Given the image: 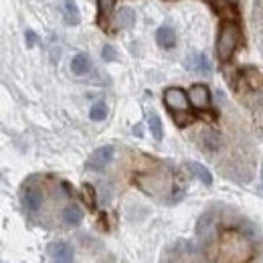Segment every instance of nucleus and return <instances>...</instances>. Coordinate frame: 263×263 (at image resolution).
I'll list each match as a JSON object with an SVG mask.
<instances>
[{
  "label": "nucleus",
  "mask_w": 263,
  "mask_h": 263,
  "mask_svg": "<svg viewBox=\"0 0 263 263\" xmlns=\"http://www.w3.org/2000/svg\"><path fill=\"white\" fill-rule=\"evenodd\" d=\"M239 43H241L239 27L235 23H231V21L223 23V27L219 31V39H217V55H219V59L221 61H229L233 57V53L237 51Z\"/></svg>",
  "instance_id": "f257e3e1"
},
{
  "label": "nucleus",
  "mask_w": 263,
  "mask_h": 263,
  "mask_svg": "<svg viewBox=\"0 0 263 263\" xmlns=\"http://www.w3.org/2000/svg\"><path fill=\"white\" fill-rule=\"evenodd\" d=\"M197 239L200 245H211L217 241V219L213 215V211L204 213L197 223Z\"/></svg>",
  "instance_id": "f03ea898"
},
{
  "label": "nucleus",
  "mask_w": 263,
  "mask_h": 263,
  "mask_svg": "<svg viewBox=\"0 0 263 263\" xmlns=\"http://www.w3.org/2000/svg\"><path fill=\"white\" fill-rule=\"evenodd\" d=\"M189 93L180 87H168L164 91V105L170 109V114L174 111H189Z\"/></svg>",
  "instance_id": "7ed1b4c3"
},
{
  "label": "nucleus",
  "mask_w": 263,
  "mask_h": 263,
  "mask_svg": "<svg viewBox=\"0 0 263 263\" xmlns=\"http://www.w3.org/2000/svg\"><path fill=\"white\" fill-rule=\"evenodd\" d=\"M43 200H45L43 191H41L39 186H33V184H27V186L23 189V193H21V202H23V206H25L29 213L39 211V209L43 206Z\"/></svg>",
  "instance_id": "20e7f679"
},
{
  "label": "nucleus",
  "mask_w": 263,
  "mask_h": 263,
  "mask_svg": "<svg viewBox=\"0 0 263 263\" xmlns=\"http://www.w3.org/2000/svg\"><path fill=\"white\" fill-rule=\"evenodd\" d=\"M111 158H114V146H101L87 158L85 166L89 170H103L105 166L111 162Z\"/></svg>",
  "instance_id": "39448f33"
},
{
  "label": "nucleus",
  "mask_w": 263,
  "mask_h": 263,
  "mask_svg": "<svg viewBox=\"0 0 263 263\" xmlns=\"http://www.w3.org/2000/svg\"><path fill=\"white\" fill-rule=\"evenodd\" d=\"M189 101H191V105L195 109H206L211 105V91H209V87L202 85V83L193 85L189 89Z\"/></svg>",
  "instance_id": "423d86ee"
},
{
  "label": "nucleus",
  "mask_w": 263,
  "mask_h": 263,
  "mask_svg": "<svg viewBox=\"0 0 263 263\" xmlns=\"http://www.w3.org/2000/svg\"><path fill=\"white\" fill-rule=\"evenodd\" d=\"M49 257L53 263H73L75 255H73V247L69 243L59 241V243L49 245Z\"/></svg>",
  "instance_id": "0eeeda50"
},
{
  "label": "nucleus",
  "mask_w": 263,
  "mask_h": 263,
  "mask_svg": "<svg viewBox=\"0 0 263 263\" xmlns=\"http://www.w3.org/2000/svg\"><path fill=\"white\" fill-rule=\"evenodd\" d=\"M184 67L189 71H193V73H200V75H209L213 71V65H211V61H209V57L204 53H195V55L186 57Z\"/></svg>",
  "instance_id": "6e6552de"
},
{
  "label": "nucleus",
  "mask_w": 263,
  "mask_h": 263,
  "mask_svg": "<svg viewBox=\"0 0 263 263\" xmlns=\"http://www.w3.org/2000/svg\"><path fill=\"white\" fill-rule=\"evenodd\" d=\"M156 43L162 49H172L176 45V33H174V29L168 27V25L158 27V31H156Z\"/></svg>",
  "instance_id": "1a4fd4ad"
},
{
  "label": "nucleus",
  "mask_w": 263,
  "mask_h": 263,
  "mask_svg": "<svg viewBox=\"0 0 263 263\" xmlns=\"http://www.w3.org/2000/svg\"><path fill=\"white\" fill-rule=\"evenodd\" d=\"M186 168H189V172H191L197 180H200L204 186H211V184H213V174H211V170H209L206 166L198 164V162H189Z\"/></svg>",
  "instance_id": "9d476101"
},
{
  "label": "nucleus",
  "mask_w": 263,
  "mask_h": 263,
  "mask_svg": "<svg viewBox=\"0 0 263 263\" xmlns=\"http://www.w3.org/2000/svg\"><path fill=\"white\" fill-rule=\"evenodd\" d=\"M61 219H63V223H65V225L75 227V225H79V223L83 221V211H81L77 204H69V206L63 209Z\"/></svg>",
  "instance_id": "9b49d317"
},
{
  "label": "nucleus",
  "mask_w": 263,
  "mask_h": 263,
  "mask_svg": "<svg viewBox=\"0 0 263 263\" xmlns=\"http://www.w3.org/2000/svg\"><path fill=\"white\" fill-rule=\"evenodd\" d=\"M63 18L69 27L79 25V8H77L75 0H63Z\"/></svg>",
  "instance_id": "f8f14e48"
},
{
  "label": "nucleus",
  "mask_w": 263,
  "mask_h": 263,
  "mask_svg": "<svg viewBox=\"0 0 263 263\" xmlns=\"http://www.w3.org/2000/svg\"><path fill=\"white\" fill-rule=\"evenodd\" d=\"M134 21H136V14H134V10L128 8V6L120 8V10L116 12V16H114V23H116L120 29H130L132 25H134Z\"/></svg>",
  "instance_id": "ddd939ff"
},
{
  "label": "nucleus",
  "mask_w": 263,
  "mask_h": 263,
  "mask_svg": "<svg viewBox=\"0 0 263 263\" xmlns=\"http://www.w3.org/2000/svg\"><path fill=\"white\" fill-rule=\"evenodd\" d=\"M89 69H91V63H89V57L85 53H79L71 59V71L75 75H85V73H89Z\"/></svg>",
  "instance_id": "4468645a"
},
{
  "label": "nucleus",
  "mask_w": 263,
  "mask_h": 263,
  "mask_svg": "<svg viewBox=\"0 0 263 263\" xmlns=\"http://www.w3.org/2000/svg\"><path fill=\"white\" fill-rule=\"evenodd\" d=\"M148 126H150V132L154 136V140H162L164 138V128H162V120L156 116V114H148Z\"/></svg>",
  "instance_id": "2eb2a0df"
},
{
  "label": "nucleus",
  "mask_w": 263,
  "mask_h": 263,
  "mask_svg": "<svg viewBox=\"0 0 263 263\" xmlns=\"http://www.w3.org/2000/svg\"><path fill=\"white\" fill-rule=\"evenodd\" d=\"M243 79L247 81V85H249L251 89H257L259 85H263V75L257 71V69H245Z\"/></svg>",
  "instance_id": "dca6fc26"
},
{
  "label": "nucleus",
  "mask_w": 263,
  "mask_h": 263,
  "mask_svg": "<svg viewBox=\"0 0 263 263\" xmlns=\"http://www.w3.org/2000/svg\"><path fill=\"white\" fill-rule=\"evenodd\" d=\"M89 118H91L93 122H101V120L107 118V105H105V101H98V103L91 105V109H89Z\"/></svg>",
  "instance_id": "f3484780"
},
{
  "label": "nucleus",
  "mask_w": 263,
  "mask_h": 263,
  "mask_svg": "<svg viewBox=\"0 0 263 263\" xmlns=\"http://www.w3.org/2000/svg\"><path fill=\"white\" fill-rule=\"evenodd\" d=\"M221 144V138L215 134V132H204L202 134V148L206 150H217Z\"/></svg>",
  "instance_id": "a211bd4d"
},
{
  "label": "nucleus",
  "mask_w": 263,
  "mask_h": 263,
  "mask_svg": "<svg viewBox=\"0 0 263 263\" xmlns=\"http://www.w3.org/2000/svg\"><path fill=\"white\" fill-rule=\"evenodd\" d=\"M172 116H174V122H176L178 128H184V126H189V124L195 122V118H193L189 111H174Z\"/></svg>",
  "instance_id": "6ab92c4d"
},
{
  "label": "nucleus",
  "mask_w": 263,
  "mask_h": 263,
  "mask_svg": "<svg viewBox=\"0 0 263 263\" xmlns=\"http://www.w3.org/2000/svg\"><path fill=\"white\" fill-rule=\"evenodd\" d=\"M184 198V189L182 186H172L170 191H168V197H166V204H176L178 200H182Z\"/></svg>",
  "instance_id": "aec40b11"
},
{
  "label": "nucleus",
  "mask_w": 263,
  "mask_h": 263,
  "mask_svg": "<svg viewBox=\"0 0 263 263\" xmlns=\"http://www.w3.org/2000/svg\"><path fill=\"white\" fill-rule=\"evenodd\" d=\"M114 6H116V0H98V8H99V14H101V16L111 14Z\"/></svg>",
  "instance_id": "412c9836"
},
{
  "label": "nucleus",
  "mask_w": 263,
  "mask_h": 263,
  "mask_svg": "<svg viewBox=\"0 0 263 263\" xmlns=\"http://www.w3.org/2000/svg\"><path fill=\"white\" fill-rule=\"evenodd\" d=\"M101 57H103L105 61H116V59H118V53H116V49H114L111 45H103V49H101Z\"/></svg>",
  "instance_id": "4be33fe9"
},
{
  "label": "nucleus",
  "mask_w": 263,
  "mask_h": 263,
  "mask_svg": "<svg viewBox=\"0 0 263 263\" xmlns=\"http://www.w3.org/2000/svg\"><path fill=\"white\" fill-rule=\"evenodd\" d=\"M25 41H27V47H34V43H36V34L29 29V31L25 33Z\"/></svg>",
  "instance_id": "5701e85b"
},
{
  "label": "nucleus",
  "mask_w": 263,
  "mask_h": 263,
  "mask_svg": "<svg viewBox=\"0 0 263 263\" xmlns=\"http://www.w3.org/2000/svg\"><path fill=\"white\" fill-rule=\"evenodd\" d=\"M261 186H263V164H261Z\"/></svg>",
  "instance_id": "b1692460"
},
{
  "label": "nucleus",
  "mask_w": 263,
  "mask_h": 263,
  "mask_svg": "<svg viewBox=\"0 0 263 263\" xmlns=\"http://www.w3.org/2000/svg\"><path fill=\"white\" fill-rule=\"evenodd\" d=\"M227 2H235V0H227Z\"/></svg>",
  "instance_id": "393cba45"
}]
</instances>
